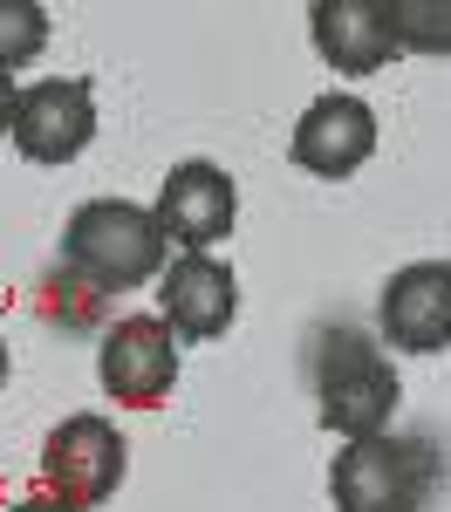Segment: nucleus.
<instances>
[{"label":"nucleus","instance_id":"1","mask_svg":"<svg viewBox=\"0 0 451 512\" xmlns=\"http://www.w3.org/2000/svg\"><path fill=\"white\" fill-rule=\"evenodd\" d=\"M308 390H315L322 424L342 437L390 431V417L404 403V383H397L390 355L376 349L363 328H322V335H308Z\"/></svg>","mask_w":451,"mask_h":512},{"label":"nucleus","instance_id":"2","mask_svg":"<svg viewBox=\"0 0 451 512\" xmlns=\"http://www.w3.org/2000/svg\"><path fill=\"white\" fill-rule=\"evenodd\" d=\"M164 246L171 239H164L158 212H144L130 198H89L62 226V267L89 280L96 294H123V287H144L151 274H164Z\"/></svg>","mask_w":451,"mask_h":512},{"label":"nucleus","instance_id":"3","mask_svg":"<svg viewBox=\"0 0 451 512\" xmlns=\"http://www.w3.org/2000/svg\"><path fill=\"white\" fill-rule=\"evenodd\" d=\"M438 472H445V458L424 437L376 431V437H349L335 451L328 492H335V512H424L438 492Z\"/></svg>","mask_w":451,"mask_h":512},{"label":"nucleus","instance_id":"4","mask_svg":"<svg viewBox=\"0 0 451 512\" xmlns=\"http://www.w3.org/2000/svg\"><path fill=\"white\" fill-rule=\"evenodd\" d=\"M14 151L28 164H76L96 137V82L89 76H55L14 96V123H7Z\"/></svg>","mask_w":451,"mask_h":512},{"label":"nucleus","instance_id":"5","mask_svg":"<svg viewBox=\"0 0 451 512\" xmlns=\"http://www.w3.org/2000/svg\"><path fill=\"white\" fill-rule=\"evenodd\" d=\"M123 465H130V451H123L117 424H103V417H62V431L41 444V485L76 512L117 499Z\"/></svg>","mask_w":451,"mask_h":512},{"label":"nucleus","instance_id":"6","mask_svg":"<svg viewBox=\"0 0 451 512\" xmlns=\"http://www.w3.org/2000/svg\"><path fill=\"white\" fill-rule=\"evenodd\" d=\"M96 376L117 403H137V410H158L171 383H178V335L164 315H123L110 335H103V355H96Z\"/></svg>","mask_w":451,"mask_h":512},{"label":"nucleus","instance_id":"7","mask_svg":"<svg viewBox=\"0 0 451 512\" xmlns=\"http://www.w3.org/2000/svg\"><path fill=\"white\" fill-rule=\"evenodd\" d=\"M287 158L301 164V171H315V178H356L376 158V110H369L363 96H349V89L315 96L301 110V123H294Z\"/></svg>","mask_w":451,"mask_h":512},{"label":"nucleus","instance_id":"8","mask_svg":"<svg viewBox=\"0 0 451 512\" xmlns=\"http://www.w3.org/2000/svg\"><path fill=\"white\" fill-rule=\"evenodd\" d=\"M158 308L171 321V335L212 342V335H226L233 315H240V280H233L226 260H212V253H178L158 280Z\"/></svg>","mask_w":451,"mask_h":512},{"label":"nucleus","instance_id":"9","mask_svg":"<svg viewBox=\"0 0 451 512\" xmlns=\"http://www.w3.org/2000/svg\"><path fill=\"white\" fill-rule=\"evenodd\" d=\"M383 335L390 349L438 355L451 349V260H410L383 287Z\"/></svg>","mask_w":451,"mask_h":512},{"label":"nucleus","instance_id":"10","mask_svg":"<svg viewBox=\"0 0 451 512\" xmlns=\"http://www.w3.org/2000/svg\"><path fill=\"white\" fill-rule=\"evenodd\" d=\"M308 28H315V48L335 76H376V69H390V55H404L390 0H315Z\"/></svg>","mask_w":451,"mask_h":512},{"label":"nucleus","instance_id":"11","mask_svg":"<svg viewBox=\"0 0 451 512\" xmlns=\"http://www.w3.org/2000/svg\"><path fill=\"white\" fill-rule=\"evenodd\" d=\"M233 212H240V192H233V178L219 171V164H171V178H164L158 192V226L164 239H178L185 253H205L212 239L233 233Z\"/></svg>","mask_w":451,"mask_h":512},{"label":"nucleus","instance_id":"12","mask_svg":"<svg viewBox=\"0 0 451 512\" xmlns=\"http://www.w3.org/2000/svg\"><path fill=\"white\" fill-rule=\"evenodd\" d=\"M48 48V7L41 0H0V76L28 69Z\"/></svg>","mask_w":451,"mask_h":512},{"label":"nucleus","instance_id":"13","mask_svg":"<svg viewBox=\"0 0 451 512\" xmlns=\"http://www.w3.org/2000/svg\"><path fill=\"white\" fill-rule=\"evenodd\" d=\"M390 21H397V48L451 55V0H390Z\"/></svg>","mask_w":451,"mask_h":512},{"label":"nucleus","instance_id":"14","mask_svg":"<svg viewBox=\"0 0 451 512\" xmlns=\"http://www.w3.org/2000/svg\"><path fill=\"white\" fill-rule=\"evenodd\" d=\"M7 512H76V506L55 499V492H35V499H21V506H7Z\"/></svg>","mask_w":451,"mask_h":512},{"label":"nucleus","instance_id":"15","mask_svg":"<svg viewBox=\"0 0 451 512\" xmlns=\"http://www.w3.org/2000/svg\"><path fill=\"white\" fill-rule=\"evenodd\" d=\"M14 96H21V89L0 76V137H7V123H14Z\"/></svg>","mask_w":451,"mask_h":512},{"label":"nucleus","instance_id":"16","mask_svg":"<svg viewBox=\"0 0 451 512\" xmlns=\"http://www.w3.org/2000/svg\"><path fill=\"white\" fill-rule=\"evenodd\" d=\"M0 390H7V342H0Z\"/></svg>","mask_w":451,"mask_h":512}]
</instances>
